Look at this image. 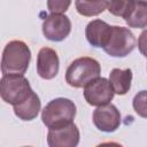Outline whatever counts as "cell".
I'll return each mask as SVG.
<instances>
[{"instance_id":"obj_1","label":"cell","mask_w":147,"mask_h":147,"mask_svg":"<svg viewBox=\"0 0 147 147\" xmlns=\"http://www.w3.org/2000/svg\"><path fill=\"white\" fill-rule=\"evenodd\" d=\"M31 61V51L22 40L9 41L2 52V75H24Z\"/></svg>"},{"instance_id":"obj_2","label":"cell","mask_w":147,"mask_h":147,"mask_svg":"<svg viewBox=\"0 0 147 147\" xmlns=\"http://www.w3.org/2000/svg\"><path fill=\"white\" fill-rule=\"evenodd\" d=\"M101 74L100 63L88 56H83L74 60L65 71V82L76 88H82L88 85Z\"/></svg>"},{"instance_id":"obj_3","label":"cell","mask_w":147,"mask_h":147,"mask_svg":"<svg viewBox=\"0 0 147 147\" xmlns=\"http://www.w3.org/2000/svg\"><path fill=\"white\" fill-rule=\"evenodd\" d=\"M77 108L74 101L67 98H56L49 101L41 111V119L46 127L55 129L74 122Z\"/></svg>"},{"instance_id":"obj_4","label":"cell","mask_w":147,"mask_h":147,"mask_svg":"<svg viewBox=\"0 0 147 147\" xmlns=\"http://www.w3.org/2000/svg\"><path fill=\"white\" fill-rule=\"evenodd\" d=\"M32 88L24 75H2L0 80L1 99L11 106L24 102L31 94Z\"/></svg>"},{"instance_id":"obj_5","label":"cell","mask_w":147,"mask_h":147,"mask_svg":"<svg viewBox=\"0 0 147 147\" xmlns=\"http://www.w3.org/2000/svg\"><path fill=\"white\" fill-rule=\"evenodd\" d=\"M136 47V37L124 26H111L110 37L103 47V51L113 57H124Z\"/></svg>"},{"instance_id":"obj_6","label":"cell","mask_w":147,"mask_h":147,"mask_svg":"<svg viewBox=\"0 0 147 147\" xmlns=\"http://www.w3.org/2000/svg\"><path fill=\"white\" fill-rule=\"evenodd\" d=\"M114 90L110 82L103 77H99L84 87V98L91 106H103L110 103L114 98Z\"/></svg>"},{"instance_id":"obj_7","label":"cell","mask_w":147,"mask_h":147,"mask_svg":"<svg viewBox=\"0 0 147 147\" xmlns=\"http://www.w3.org/2000/svg\"><path fill=\"white\" fill-rule=\"evenodd\" d=\"M71 32V21L63 14H51L42 22V33L51 41H62Z\"/></svg>"},{"instance_id":"obj_8","label":"cell","mask_w":147,"mask_h":147,"mask_svg":"<svg viewBox=\"0 0 147 147\" xmlns=\"http://www.w3.org/2000/svg\"><path fill=\"white\" fill-rule=\"evenodd\" d=\"M79 130L74 122L60 127L49 129L47 133L49 147H76L79 144Z\"/></svg>"},{"instance_id":"obj_9","label":"cell","mask_w":147,"mask_h":147,"mask_svg":"<svg viewBox=\"0 0 147 147\" xmlns=\"http://www.w3.org/2000/svg\"><path fill=\"white\" fill-rule=\"evenodd\" d=\"M93 123L102 132H114L121 125V113L111 103L99 106L93 111Z\"/></svg>"},{"instance_id":"obj_10","label":"cell","mask_w":147,"mask_h":147,"mask_svg":"<svg viewBox=\"0 0 147 147\" xmlns=\"http://www.w3.org/2000/svg\"><path fill=\"white\" fill-rule=\"evenodd\" d=\"M60 68L57 53L49 47H42L37 56V72L42 79H53Z\"/></svg>"},{"instance_id":"obj_11","label":"cell","mask_w":147,"mask_h":147,"mask_svg":"<svg viewBox=\"0 0 147 147\" xmlns=\"http://www.w3.org/2000/svg\"><path fill=\"white\" fill-rule=\"evenodd\" d=\"M111 32V25L101 20L91 21L85 28V36L90 45L96 48H103Z\"/></svg>"},{"instance_id":"obj_12","label":"cell","mask_w":147,"mask_h":147,"mask_svg":"<svg viewBox=\"0 0 147 147\" xmlns=\"http://www.w3.org/2000/svg\"><path fill=\"white\" fill-rule=\"evenodd\" d=\"M40 108V99L34 92H32V94L24 102L14 106V113L22 121H32L38 116Z\"/></svg>"},{"instance_id":"obj_13","label":"cell","mask_w":147,"mask_h":147,"mask_svg":"<svg viewBox=\"0 0 147 147\" xmlns=\"http://www.w3.org/2000/svg\"><path fill=\"white\" fill-rule=\"evenodd\" d=\"M109 82L113 90L118 95L126 94L131 88L132 82V70L131 69H118L115 68L109 74Z\"/></svg>"},{"instance_id":"obj_14","label":"cell","mask_w":147,"mask_h":147,"mask_svg":"<svg viewBox=\"0 0 147 147\" xmlns=\"http://www.w3.org/2000/svg\"><path fill=\"white\" fill-rule=\"evenodd\" d=\"M108 2V0H76L75 6L78 14L86 17H92L107 9Z\"/></svg>"},{"instance_id":"obj_15","label":"cell","mask_w":147,"mask_h":147,"mask_svg":"<svg viewBox=\"0 0 147 147\" xmlns=\"http://www.w3.org/2000/svg\"><path fill=\"white\" fill-rule=\"evenodd\" d=\"M124 21L130 28H136V29L147 28V2L136 0L134 8L132 9L127 18H125Z\"/></svg>"},{"instance_id":"obj_16","label":"cell","mask_w":147,"mask_h":147,"mask_svg":"<svg viewBox=\"0 0 147 147\" xmlns=\"http://www.w3.org/2000/svg\"><path fill=\"white\" fill-rule=\"evenodd\" d=\"M136 0H110L108 2V11L115 16L127 18L134 8Z\"/></svg>"},{"instance_id":"obj_17","label":"cell","mask_w":147,"mask_h":147,"mask_svg":"<svg viewBox=\"0 0 147 147\" xmlns=\"http://www.w3.org/2000/svg\"><path fill=\"white\" fill-rule=\"evenodd\" d=\"M132 106L137 115L147 118V91L138 92L132 100Z\"/></svg>"},{"instance_id":"obj_18","label":"cell","mask_w":147,"mask_h":147,"mask_svg":"<svg viewBox=\"0 0 147 147\" xmlns=\"http://www.w3.org/2000/svg\"><path fill=\"white\" fill-rule=\"evenodd\" d=\"M71 5V0H47V8L53 14L65 13Z\"/></svg>"},{"instance_id":"obj_19","label":"cell","mask_w":147,"mask_h":147,"mask_svg":"<svg viewBox=\"0 0 147 147\" xmlns=\"http://www.w3.org/2000/svg\"><path fill=\"white\" fill-rule=\"evenodd\" d=\"M138 48L140 51V53L147 57V29L144 30L140 36H139V39H138Z\"/></svg>"},{"instance_id":"obj_20","label":"cell","mask_w":147,"mask_h":147,"mask_svg":"<svg viewBox=\"0 0 147 147\" xmlns=\"http://www.w3.org/2000/svg\"><path fill=\"white\" fill-rule=\"evenodd\" d=\"M137 1H145V2H147V0H137Z\"/></svg>"}]
</instances>
